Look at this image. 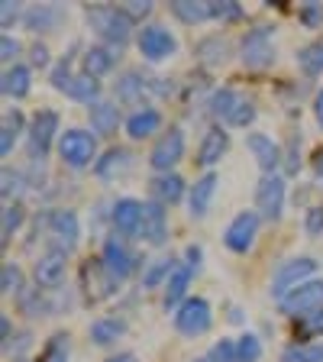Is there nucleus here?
I'll list each match as a JSON object with an SVG mask.
<instances>
[{
    "mask_svg": "<svg viewBox=\"0 0 323 362\" xmlns=\"http://www.w3.org/2000/svg\"><path fill=\"white\" fill-rule=\"evenodd\" d=\"M88 23L98 30V36H104L107 42H117V45L127 42L129 30H133V20L127 16V10H117V7H90Z\"/></svg>",
    "mask_w": 323,
    "mask_h": 362,
    "instance_id": "obj_1",
    "label": "nucleus"
},
{
    "mask_svg": "<svg viewBox=\"0 0 323 362\" xmlns=\"http://www.w3.org/2000/svg\"><path fill=\"white\" fill-rule=\"evenodd\" d=\"M59 156L71 168H88L94 162V156H98V139L88 129H68L59 139Z\"/></svg>",
    "mask_w": 323,
    "mask_h": 362,
    "instance_id": "obj_2",
    "label": "nucleus"
},
{
    "mask_svg": "<svg viewBox=\"0 0 323 362\" xmlns=\"http://www.w3.org/2000/svg\"><path fill=\"white\" fill-rule=\"evenodd\" d=\"M211 324H213V314H211V304L204 298H188L178 308V314H175V327L184 337H201V333L211 330Z\"/></svg>",
    "mask_w": 323,
    "mask_h": 362,
    "instance_id": "obj_3",
    "label": "nucleus"
},
{
    "mask_svg": "<svg viewBox=\"0 0 323 362\" xmlns=\"http://www.w3.org/2000/svg\"><path fill=\"white\" fill-rule=\"evenodd\" d=\"M314 272H317L314 259H307V256L291 259V262H285L278 272H275V279H271V294H275V298L281 301L288 291H294L298 285H304V281H307Z\"/></svg>",
    "mask_w": 323,
    "mask_h": 362,
    "instance_id": "obj_4",
    "label": "nucleus"
},
{
    "mask_svg": "<svg viewBox=\"0 0 323 362\" xmlns=\"http://www.w3.org/2000/svg\"><path fill=\"white\" fill-rule=\"evenodd\" d=\"M278 304H281V310L291 317H304V314H310V310H320L323 308V281H304V285H298L294 291H288Z\"/></svg>",
    "mask_w": 323,
    "mask_h": 362,
    "instance_id": "obj_5",
    "label": "nucleus"
},
{
    "mask_svg": "<svg viewBox=\"0 0 323 362\" xmlns=\"http://www.w3.org/2000/svg\"><path fill=\"white\" fill-rule=\"evenodd\" d=\"M256 233H259V214L242 211L233 217V223L226 226L223 243H226V249H233V252H249L252 243H256Z\"/></svg>",
    "mask_w": 323,
    "mask_h": 362,
    "instance_id": "obj_6",
    "label": "nucleus"
},
{
    "mask_svg": "<svg viewBox=\"0 0 323 362\" xmlns=\"http://www.w3.org/2000/svg\"><path fill=\"white\" fill-rule=\"evenodd\" d=\"M275 59V45H271V30L269 26H256L242 39V62L249 68H265Z\"/></svg>",
    "mask_w": 323,
    "mask_h": 362,
    "instance_id": "obj_7",
    "label": "nucleus"
},
{
    "mask_svg": "<svg viewBox=\"0 0 323 362\" xmlns=\"http://www.w3.org/2000/svg\"><path fill=\"white\" fill-rule=\"evenodd\" d=\"M281 207H285V178L278 175H265L256 188V211L269 220L281 217Z\"/></svg>",
    "mask_w": 323,
    "mask_h": 362,
    "instance_id": "obj_8",
    "label": "nucleus"
},
{
    "mask_svg": "<svg viewBox=\"0 0 323 362\" xmlns=\"http://www.w3.org/2000/svg\"><path fill=\"white\" fill-rule=\"evenodd\" d=\"M181 158H184V133H181L178 127H172V129H168V133L155 143V149H152L149 162H152V168H155V172L165 175L172 165H178Z\"/></svg>",
    "mask_w": 323,
    "mask_h": 362,
    "instance_id": "obj_9",
    "label": "nucleus"
},
{
    "mask_svg": "<svg viewBox=\"0 0 323 362\" xmlns=\"http://www.w3.org/2000/svg\"><path fill=\"white\" fill-rule=\"evenodd\" d=\"M175 49H178V42H175V36L165 30V26H158V23L143 26V33H139V52H143L149 62L168 59V55H175Z\"/></svg>",
    "mask_w": 323,
    "mask_h": 362,
    "instance_id": "obj_10",
    "label": "nucleus"
},
{
    "mask_svg": "<svg viewBox=\"0 0 323 362\" xmlns=\"http://www.w3.org/2000/svg\"><path fill=\"white\" fill-rule=\"evenodd\" d=\"M117 281L120 279H117L100 259L98 262H90V265H84V291H88L90 301H104V298H110L113 288H117Z\"/></svg>",
    "mask_w": 323,
    "mask_h": 362,
    "instance_id": "obj_11",
    "label": "nucleus"
},
{
    "mask_svg": "<svg viewBox=\"0 0 323 362\" xmlns=\"http://www.w3.org/2000/svg\"><path fill=\"white\" fill-rule=\"evenodd\" d=\"M100 262L107 265V269L117 275V279H129L136 272V256L127 249V243L117 240V236H110V240L104 243V252H100Z\"/></svg>",
    "mask_w": 323,
    "mask_h": 362,
    "instance_id": "obj_12",
    "label": "nucleus"
},
{
    "mask_svg": "<svg viewBox=\"0 0 323 362\" xmlns=\"http://www.w3.org/2000/svg\"><path fill=\"white\" fill-rule=\"evenodd\" d=\"M65 252L61 249H52V252H45V256L36 259V269H33V275H36V285L39 288H59L61 281H65Z\"/></svg>",
    "mask_w": 323,
    "mask_h": 362,
    "instance_id": "obj_13",
    "label": "nucleus"
},
{
    "mask_svg": "<svg viewBox=\"0 0 323 362\" xmlns=\"http://www.w3.org/2000/svg\"><path fill=\"white\" fill-rule=\"evenodd\" d=\"M55 133H59V113L55 110H39L33 117V127H30V146L36 156H45L49 146H52Z\"/></svg>",
    "mask_w": 323,
    "mask_h": 362,
    "instance_id": "obj_14",
    "label": "nucleus"
},
{
    "mask_svg": "<svg viewBox=\"0 0 323 362\" xmlns=\"http://www.w3.org/2000/svg\"><path fill=\"white\" fill-rule=\"evenodd\" d=\"M143 207L146 204L133 201V197L117 201L113 204V226H117L123 236H139V226H143Z\"/></svg>",
    "mask_w": 323,
    "mask_h": 362,
    "instance_id": "obj_15",
    "label": "nucleus"
},
{
    "mask_svg": "<svg viewBox=\"0 0 323 362\" xmlns=\"http://www.w3.org/2000/svg\"><path fill=\"white\" fill-rule=\"evenodd\" d=\"M49 233H52V240L59 243L61 252L75 249V243H78V217L71 211H52L49 214Z\"/></svg>",
    "mask_w": 323,
    "mask_h": 362,
    "instance_id": "obj_16",
    "label": "nucleus"
},
{
    "mask_svg": "<svg viewBox=\"0 0 323 362\" xmlns=\"http://www.w3.org/2000/svg\"><path fill=\"white\" fill-rule=\"evenodd\" d=\"M168 236V226H165V211L162 204H146L143 207V226H139V240H146L149 246H162Z\"/></svg>",
    "mask_w": 323,
    "mask_h": 362,
    "instance_id": "obj_17",
    "label": "nucleus"
},
{
    "mask_svg": "<svg viewBox=\"0 0 323 362\" xmlns=\"http://www.w3.org/2000/svg\"><path fill=\"white\" fill-rule=\"evenodd\" d=\"M226 149H230V136H226L220 127H213V129H207L201 149H197V162H201L204 168H211V165H217L220 156H223Z\"/></svg>",
    "mask_w": 323,
    "mask_h": 362,
    "instance_id": "obj_18",
    "label": "nucleus"
},
{
    "mask_svg": "<svg viewBox=\"0 0 323 362\" xmlns=\"http://www.w3.org/2000/svg\"><path fill=\"white\" fill-rule=\"evenodd\" d=\"M213 191H217V175H213V172H207L204 178L194 181V188H191V197H188L191 217H204V214L211 211Z\"/></svg>",
    "mask_w": 323,
    "mask_h": 362,
    "instance_id": "obj_19",
    "label": "nucleus"
},
{
    "mask_svg": "<svg viewBox=\"0 0 323 362\" xmlns=\"http://www.w3.org/2000/svg\"><path fill=\"white\" fill-rule=\"evenodd\" d=\"M249 149H252V156H256V162L262 165L265 175L275 172V165H278V158H281V149H278V143H271V136L252 133L249 136Z\"/></svg>",
    "mask_w": 323,
    "mask_h": 362,
    "instance_id": "obj_20",
    "label": "nucleus"
},
{
    "mask_svg": "<svg viewBox=\"0 0 323 362\" xmlns=\"http://www.w3.org/2000/svg\"><path fill=\"white\" fill-rule=\"evenodd\" d=\"M158 127H162V113L152 110V107H143V110H136L133 117L127 120L129 139H146V136L158 133Z\"/></svg>",
    "mask_w": 323,
    "mask_h": 362,
    "instance_id": "obj_21",
    "label": "nucleus"
},
{
    "mask_svg": "<svg viewBox=\"0 0 323 362\" xmlns=\"http://www.w3.org/2000/svg\"><path fill=\"white\" fill-rule=\"evenodd\" d=\"M33 84V71L26 65H13L4 71V94L7 98H26Z\"/></svg>",
    "mask_w": 323,
    "mask_h": 362,
    "instance_id": "obj_22",
    "label": "nucleus"
},
{
    "mask_svg": "<svg viewBox=\"0 0 323 362\" xmlns=\"http://www.w3.org/2000/svg\"><path fill=\"white\" fill-rule=\"evenodd\" d=\"M133 168V156L127 149H110L104 158H98V175L100 178H113V175H127Z\"/></svg>",
    "mask_w": 323,
    "mask_h": 362,
    "instance_id": "obj_23",
    "label": "nucleus"
},
{
    "mask_svg": "<svg viewBox=\"0 0 323 362\" xmlns=\"http://www.w3.org/2000/svg\"><path fill=\"white\" fill-rule=\"evenodd\" d=\"M152 194H155L158 204H175L181 194H184V181L178 178V175H158L155 181H152Z\"/></svg>",
    "mask_w": 323,
    "mask_h": 362,
    "instance_id": "obj_24",
    "label": "nucleus"
},
{
    "mask_svg": "<svg viewBox=\"0 0 323 362\" xmlns=\"http://www.w3.org/2000/svg\"><path fill=\"white\" fill-rule=\"evenodd\" d=\"M172 13L178 16L181 23H204V20H213L211 13V4H197V0H175L172 4Z\"/></svg>",
    "mask_w": 323,
    "mask_h": 362,
    "instance_id": "obj_25",
    "label": "nucleus"
},
{
    "mask_svg": "<svg viewBox=\"0 0 323 362\" xmlns=\"http://www.w3.org/2000/svg\"><path fill=\"white\" fill-rule=\"evenodd\" d=\"M110 68H113V52H110V49L94 45V49H88V52H84V75L100 78V75H107Z\"/></svg>",
    "mask_w": 323,
    "mask_h": 362,
    "instance_id": "obj_26",
    "label": "nucleus"
},
{
    "mask_svg": "<svg viewBox=\"0 0 323 362\" xmlns=\"http://www.w3.org/2000/svg\"><path fill=\"white\" fill-rule=\"evenodd\" d=\"M117 123H120V110L113 104H90V127H94V133H113L117 129Z\"/></svg>",
    "mask_w": 323,
    "mask_h": 362,
    "instance_id": "obj_27",
    "label": "nucleus"
},
{
    "mask_svg": "<svg viewBox=\"0 0 323 362\" xmlns=\"http://www.w3.org/2000/svg\"><path fill=\"white\" fill-rule=\"evenodd\" d=\"M197 55H201L204 65H223L226 55H230V45H226V39H220V36L201 39V42H197Z\"/></svg>",
    "mask_w": 323,
    "mask_h": 362,
    "instance_id": "obj_28",
    "label": "nucleus"
},
{
    "mask_svg": "<svg viewBox=\"0 0 323 362\" xmlns=\"http://www.w3.org/2000/svg\"><path fill=\"white\" fill-rule=\"evenodd\" d=\"M65 94H71L75 100H84V104H90V100L100 94V84L94 81L90 75H75L71 81L65 84Z\"/></svg>",
    "mask_w": 323,
    "mask_h": 362,
    "instance_id": "obj_29",
    "label": "nucleus"
},
{
    "mask_svg": "<svg viewBox=\"0 0 323 362\" xmlns=\"http://www.w3.org/2000/svg\"><path fill=\"white\" fill-rule=\"evenodd\" d=\"M188 281H191V265H178V269L172 272V279L165 281V308H172V304L181 301V294H184Z\"/></svg>",
    "mask_w": 323,
    "mask_h": 362,
    "instance_id": "obj_30",
    "label": "nucleus"
},
{
    "mask_svg": "<svg viewBox=\"0 0 323 362\" xmlns=\"http://www.w3.org/2000/svg\"><path fill=\"white\" fill-rule=\"evenodd\" d=\"M298 65L304 68V75L317 78L323 75V42H310L304 45L301 52H298Z\"/></svg>",
    "mask_w": 323,
    "mask_h": 362,
    "instance_id": "obj_31",
    "label": "nucleus"
},
{
    "mask_svg": "<svg viewBox=\"0 0 323 362\" xmlns=\"http://www.w3.org/2000/svg\"><path fill=\"white\" fill-rule=\"evenodd\" d=\"M281 362H323V346L317 343H298L281 353Z\"/></svg>",
    "mask_w": 323,
    "mask_h": 362,
    "instance_id": "obj_32",
    "label": "nucleus"
},
{
    "mask_svg": "<svg viewBox=\"0 0 323 362\" xmlns=\"http://www.w3.org/2000/svg\"><path fill=\"white\" fill-rule=\"evenodd\" d=\"M20 129H23L20 110L7 113V117H4V133H0V152H4V156H10V149H13V143H16V136H20Z\"/></svg>",
    "mask_w": 323,
    "mask_h": 362,
    "instance_id": "obj_33",
    "label": "nucleus"
},
{
    "mask_svg": "<svg viewBox=\"0 0 323 362\" xmlns=\"http://www.w3.org/2000/svg\"><path fill=\"white\" fill-rule=\"evenodd\" d=\"M123 330H127V327H123L120 320H98V324L90 327V339L100 343V346H107V343H113L117 337H123Z\"/></svg>",
    "mask_w": 323,
    "mask_h": 362,
    "instance_id": "obj_34",
    "label": "nucleus"
},
{
    "mask_svg": "<svg viewBox=\"0 0 323 362\" xmlns=\"http://www.w3.org/2000/svg\"><path fill=\"white\" fill-rule=\"evenodd\" d=\"M294 330L301 333L304 339L323 337V308H320V310H310V314H304V317H298V324H294Z\"/></svg>",
    "mask_w": 323,
    "mask_h": 362,
    "instance_id": "obj_35",
    "label": "nucleus"
},
{
    "mask_svg": "<svg viewBox=\"0 0 323 362\" xmlns=\"http://www.w3.org/2000/svg\"><path fill=\"white\" fill-rule=\"evenodd\" d=\"M236 104H240V94H236V90H230V88L217 90V94L211 98V110L217 113V117H230Z\"/></svg>",
    "mask_w": 323,
    "mask_h": 362,
    "instance_id": "obj_36",
    "label": "nucleus"
},
{
    "mask_svg": "<svg viewBox=\"0 0 323 362\" xmlns=\"http://www.w3.org/2000/svg\"><path fill=\"white\" fill-rule=\"evenodd\" d=\"M259 356H262V346H259V339L252 337V333L240 337V343H236V359H240V362H256Z\"/></svg>",
    "mask_w": 323,
    "mask_h": 362,
    "instance_id": "obj_37",
    "label": "nucleus"
},
{
    "mask_svg": "<svg viewBox=\"0 0 323 362\" xmlns=\"http://www.w3.org/2000/svg\"><path fill=\"white\" fill-rule=\"evenodd\" d=\"M172 272L175 269H172V262H168V259H158V262L143 275V285L146 288H158V281H162V279H172Z\"/></svg>",
    "mask_w": 323,
    "mask_h": 362,
    "instance_id": "obj_38",
    "label": "nucleus"
},
{
    "mask_svg": "<svg viewBox=\"0 0 323 362\" xmlns=\"http://www.w3.org/2000/svg\"><path fill=\"white\" fill-rule=\"evenodd\" d=\"M143 88L146 84H143V78L139 75H127L120 81V88H117V94H120V100H139L143 98Z\"/></svg>",
    "mask_w": 323,
    "mask_h": 362,
    "instance_id": "obj_39",
    "label": "nucleus"
},
{
    "mask_svg": "<svg viewBox=\"0 0 323 362\" xmlns=\"http://www.w3.org/2000/svg\"><path fill=\"white\" fill-rule=\"evenodd\" d=\"M226 120L233 123V127H249V123L256 120V107H252V100H242L240 98V104L233 107V113H230Z\"/></svg>",
    "mask_w": 323,
    "mask_h": 362,
    "instance_id": "obj_40",
    "label": "nucleus"
},
{
    "mask_svg": "<svg viewBox=\"0 0 323 362\" xmlns=\"http://www.w3.org/2000/svg\"><path fill=\"white\" fill-rule=\"evenodd\" d=\"M0 285H4V291L7 294H16L23 288V272L16 269L13 262H7L4 265V272H0Z\"/></svg>",
    "mask_w": 323,
    "mask_h": 362,
    "instance_id": "obj_41",
    "label": "nucleus"
},
{
    "mask_svg": "<svg viewBox=\"0 0 323 362\" xmlns=\"http://www.w3.org/2000/svg\"><path fill=\"white\" fill-rule=\"evenodd\" d=\"M42 362H68V337H52V343L42 353Z\"/></svg>",
    "mask_w": 323,
    "mask_h": 362,
    "instance_id": "obj_42",
    "label": "nucleus"
},
{
    "mask_svg": "<svg viewBox=\"0 0 323 362\" xmlns=\"http://www.w3.org/2000/svg\"><path fill=\"white\" fill-rule=\"evenodd\" d=\"M233 359H236V346H233V343H226V339H223V343H217V346H213L211 353H207V356H201V359H197V362H233Z\"/></svg>",
    "mask_w": 323,
    "mask_h": 362,
    "instance_id": "obj_43",
    "label": "nucleus"
},
{
    "mask_svg": "<svg viewBox=\"0 0 323 362\" xmlns=\"http://www.w3.org/2000/svg\"><path fill=\"white\" fill-rule=\"evenodd\" d=\"M310 236H320L323 233V207H310L307 211V220H304Z\"/></svg>",
    "mask_w": 323,
    "mask_h": 362,
    "instance_id": "obj_44",
    "label": "nucleus"
},
{
    "mask_svg": "<svg viewBox=\"0 0 323 362\" xmlns=\"http://www.w3.org/2000/svg\"><path fill=\"white\" fill-rule=\"evenodd\" d=\"M20 223H23V211L13 204V207H7V211H4V236H10Z\"/></svg>",
    "mask_w": 323,
    "mask_h": 362,
    "instance_id": "obj_45",
    "label": "nucleus"
},
{
    "mask_svg": "<svg viewBox=\"0 0 323 362\" xmlns=\"http://www.w3.org/2000/svg\"><path fill=\"white\" fill-rule=\"evenodd\" d=\"M213 20H236L240 16V7L236 4H211Z\"/></svg>",
    "mask_w": 323,
    "mask_h": 362,
    "instance_id": "obj_46",
    "label": "nucleus"
},
{
    "mask_svg": "<svg viewBox=\"0 0 323 362\" xmlns=\"http://www.w3.org/2000/svg\"><path fill=\"white\" fill-rule=\"evenodd\" d=\"M301 20L307 23V26H317V23L323 20V10H320V7H304V10H301Z\"/></svg>",
    "mask_w": 323,
    "mask_h": 362,
    "instance_id": "obj_47",
    "label": "nucleus"
},
{
    "mask_svg": "<svg viewBox=\"0 0 323 362\" xmlns=\"http://www.w3.org/2000/svg\"><path fill=\"white\" fill-rule=\"evenodd\" d=\"M0 49H4V59L10 62L16 52H20V42H16V39H10V36H4V39H0Z\"/></svg>",
    "mask_w": 323,
    "mask_h": 362,
    "instance_id": "obj_48",
    "label": "nucleus"
},
{
    "mask_svg": "<svg viewBox=\"0 0 323 362\" xmlns=\"http://www.w3.org/2000/svg\"><path fill=\"white\" fill-rule=\"evenodd\" d=\"M123 10H127L129 20H136V16H146V13H149L152 4H146V0H143V4H129V7H123Z\"/></svg>",
    "mask_w": 323,
    "mask_h": 362,
    "instance_id": "obj_49",
    "label": "nucleus"
},
{
    "mask_svg": "<svg viewBox=\"0 0 323 362\" xmlns=\"http://www.w3.org/2000/svg\"><path fill=\"white\" fill-rule=\"evenodd\" d=\"M33 65H39V68L49 65V52H45L42 45H33Z\"/></svg>",
    "mask_w": 323,
    "mask_h": 362,
    "instance_id": "obj_50",
    "label": "nucleus"
},
{
    "mask_svg": "<svg viewBox=\"0 0 323 362\" xmlns=\"http://www.w3.org/2000/svg\"><path fill=\"white\" fill-rule=\"evenodd\" d=\"M314 117H317V123H320V127H323V90H320V94H317V98H314Z\"/></svg>",
    "mask_w": 323,
    "mask_h": 362,
    "instance_id": "obj_51",
    "label": "nucleus"
},
{
    "mask_svg": "<svg viewBox=\"0 0 323 362\" xmlns=\"http://www.w3.org/2000/svg\"><path fill=\"white\" fill-rule=\"evenodd\" d=\"M16 16V7L13 4H4V26H10V20Z\"/></svg>",
    "mask_w": 323,
    "mask_h": 362,
    "instance_id": "obj_52",
    "label": "nucleus"
},
{
    "mask_svg": "<svg viewBox=\"0 0 323 362\" xmlns=\"http://www.w3.org/2000/svg\"><path fill=\"white\" fill-rule=\"evenodd\" d=\"M107 362H136V356L123 353V356H113V359H107Z\"/></svg>",
    "mask_w": 323,
    "mask_h": 362,
    "instance_id": "obj_53",
    "label": "nucleus"
},
{
    "mask_svg": "<svg viewBox=\"0 0 323 362\" xmlns=\"http://www.w3.org/2000/svg\"><path fill=\"white\" fill-rule=\"evenodd\" d=\"M317 175L323 178V152H317Z\"/></svg>",
    "mask_w": 323,
    "mask_h": 362,
    "instance_id": "obj_54",
    "label": "nucleus"
}]
</instances>
